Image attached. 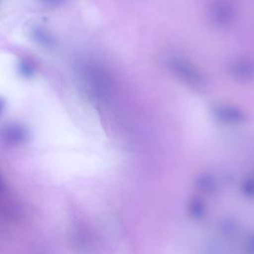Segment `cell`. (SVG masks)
Instances as JSON below:
<instances>
[{
    "mask_svg": "<svg viewBox=\"0 0 254 254\" xmlns=\"http://www.w3.org/2000/svg\"><path fill=\"white\" fill-rule=\"evenodd\" d=\"M3 108H4V101H3V100L0 98V113L2 112Z\"/></svg>",
    "mask_w": 254,
    "mask_h": 254,
    "instance_id": "obj_2",
    "label": "cell"
},
{
    "mask_svg": "<svg viewBox=\"0 0 254 254\" xmlns=\"http://www.w3.org/2000/svg\"><path fill=\"white\" fill-rule=\"evenodd\" d=\"M26 130L18 124L8 125L3 129V137L9 142H21L26 138Z\"/></svg>",
    "mask_w": 254,
    "mask_h": 254,
    "instance_id": "obj_1",
    "label": "cell"
},
{
    "mask_svg": "<svg viewBox=\"0 0 254 254\" xmlns=\"http://www.w3.org/2000/svg\"><path fill=\"white\" fill-rule=\"evenodd\" d=\"M47 2H57V1H59V0H46Z\"/></svg>",
    "mask_w": 254,
    "mask_h": 254,
    "instance_id": "obj_3",
    "label": "cell"
}]
</instances>
